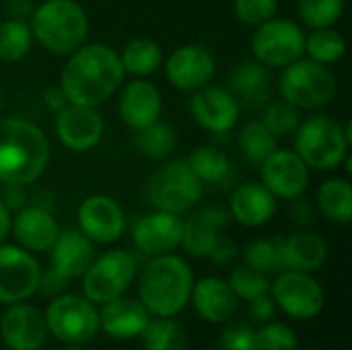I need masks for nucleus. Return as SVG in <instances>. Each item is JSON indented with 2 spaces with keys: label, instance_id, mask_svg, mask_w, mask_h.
Returning a JSON list of instances; mask_svg holds the SVG:
<instances>
[{
  "label": "nucleus",
  "instance_id": "obj_1",
  "mask_svg": "<svg viewBox=\"0 0 352 350\" xmlns=\"http://www.w3.org/2000/svg\"><path fill=\"white\" fill-rule=\"evenodd\" d=\"M124 76L120 54L113 47L105 43H82L68 56L60 87L68 103L97 107L120 91Z\"/></svg>",
  "mask_w": 352,
  "mask_h": 350
},
{
  "label": "nucleus",
  "instance_id": "obj_2",
  "mask_svg": "<svg viewBox=\"0 0 352 350\" xmlns=\"http://www.w3.org/2000/svg\"><path fill=\"white\" fill-rule=\"evenodd\" d=\"M50 163V140L23 118L0 120V184L23 188L37 182Z\"/></svg>",
  "mask_w": 352,
  "mask_h": 350
},
{
  "label": "nucleus",
  "instance_id": "obj_3",
  "mask_svg": "<svg viewBox=\"0 0 352 350\" xmlns=\"http://www.w3.org/2000/svg\"><path fill=\"white\" fill-rule=\"evenodd\" d=\"M194 274L188 262L175 254L155 256L146 262L138 278V301L151 318H175L192 295Z\"/></svg>",
  "mask_w": 352,
  "mask_h": 350
},
{
  "label": "nucleus",
  "instance_id": "obj_4",
  "mask_svg": "<svg viewBox=\"0 0 352 350\" xmlns=\"http://www.w3.org/2000/svg\"><path fill=\"white\" fill-rule=\"evenodd\" d=\"M31 33L47 52L70 56L89 33V19L76 0H45L31 12Z\"/></svg>",
  "mask_w": 352,
  "mask_h": 350
},
{
  "label": "nucleus",
  "instance_id": "obj_5",
  "mask_svg": "<svg viewBox=\"0 0 352 350\" xmlns=\"http://www.w3.org/2000/svg\"><path fill=\"white\" fill-rule=\"evenodd\" d=\"M351 142V122L342 126L328 116H314L295 130V153L316 171L340 167L349 155Z\"/></svg>",
  "mask_w": 352,
  "mask_h": 350
},
{
  "label": "nucleus",
  "instance_id": "obj_6",
  "mask_svg": "<svg viewBox=\"0 0 352 350\" xmlns=\"http://www.w3.org/2000/svg\"><path fill=\"white\" fill-rule=\"evenodd\" d=\"M43 318L47 334L62 344H87L99 334V309L85 295H56Z\"/></svg>",
  "mask_w": 352,
  "mask_h": 350
},
{
  "label": "nucleus",
  "instance_id": "obj_7",
  "mask_svg": "<svg viewBox=\"0 0 352 350\" xmlns=\"http://www.w3.org/2000/svg\"><path fill=\"white\" fill-rule=\"evenodd\" d=\"M278 91L283 99L299 109H318L334 99L336 78L328 66L309 58H299L285 66Z\"/></svg>",
  "mask_w": 352,
  "mask_h": 350
},
{
  "label": "nucleus",
  "instance_id": "obj_8",
  "mask_svg": "<svg viewBox=\"0 0 352 350\" xmlns=\"http://www.w3.org/2000/svg\"><path fill=\"white\" fill-rule=\"evenodd\" d=\"M202 196V182L192 173L186 161H169L146 184V202L155 210L186 215Z\"/></svg>",
  "mask_w": 352,
  "mask_h": 350
},
{
  "label": "nucleus",
  "instance_id": "obj_9",
  "mask_svg": "<svg viewBox=\"0 0 352 350\" xmlns=\"http://www.w3.org/2000/svg\"><path fill=\"white\" fill-rule=\"evenodd\" d=\"M80 278L82 295L91 303L103 305L126 295L136 278V258L126 250H109L101 256H95L93 264Z\"/></svg>",
  "mask_w": 352,
  "mask_h": 350
},
{
  "label": "nucleus",
  "instance_id": "obj_10",
  "mask_svg": "<svg viewBox=\"0 0 352 350\" xmlns=\"http://www.w3.org/2000/svg\"><path fill=\"white\" fill-rule=\"evenodd\" d=\"M252 52L266 68H285L305 54V33L301 25L287 19H270L256 27Z\"/></svg>",
  "mask_w": 352,
  "mask_h": 350
},
{
  "label": "nucleus",
  "instance_id": "obj_11",
  "mask_svg": "<svg viewBox=\"0 0 352 350\" xmlns=\"http://www.w3.org/2000/svg\"><path fill=\"white\" fill-rule=\"evenodd\" d=\"M270 297L276 309L293 320H314L320 316L326 303L324 287L309 272L283 270L276 281L270 283Z\"/></svg>",
  "mask_w": 352,
  "mask_h": 350
},
{
  "label": "nucleus",
  "instance_id": "obj_12",
  "mask_svg": "<svg viewBox=\"0 0 352 350\" xmlns=\"http://www.w3.org/2000/svg\"><path fill=\"white\" fill-rule=\"evenodd\" d=\"M39 262L21 245L0 243V303L12 305L37 293Z\"/></svg>",
  "mask_w": 352,
  "mask_h": 350
},
{
  "label": "nucleus",
  "instance_id": "obj_13",
  "mask_svg": "<svg viewBox=\"0 0 352 350\" xmlns=\"http://www.w3.org/2000/svg\"><path fill=\"white\" fill-rule=\"evenodd\" d=\"M264 188L280 200H295L303 196L309 186V167L295 151L276 149L260 165Z\"/></svg>",
  "mask_w": 352,
  "mask_h": 350
},
{
  "label": "nucleus",
  "instance_id": "obj_14",
  "mask_svg": "<svg viewBox=\"0 0 352 350\" xmlns=\"http://www.w3.org/2000/svg\"><path fill=\"white\" fill-rule=\"evenodd\" d=\"M0 336L8 350L41 349L47 338L43 311L27 301L6 305L0 316Z\"/></svg>",
  "mask_w": 352,
  "mask_h": 350
},
{
  "label": "nucleus",
  "instance_id": "obj_15",
  "mask_svg": "<svg viewBox=\"0 0 352 350\" xmlns=\"http://www.w3.org/2000/svg\"><path fill=\"white\" fill-rule=\"evenodd\" d=\"M103 118L95 107L66 103L56 116V134L60 142L76 153L97 146L103 138Z\"/></svg>",
  "mask_w": 352,
  "mask_h": 350
},
{
  "label": "nucleus",
  "instance_id": "obj_16",
  "mask_svg": "<svg viewBox=\"0 0 352 350\" xmlns=\"http://www.w3.org/2000/svg\"><path fill=\"white\" fill-rule=\"evenodd\" d=\"M78 229L91 241L113 243L126 229L124 210L113 198L105 194H93L78 206Z\"/></svg>",
  "mask_w": 352,
  "mask_h": 350
},
{
  "label": "nucleus",
  "instance_id": "obj_17",
  "mask_svg": "<svg viewBox=\"0 0 352 350\" xmlns=\"http://www.w3.org/2000/svg\"><path fill=\"white\" fill-rule=\"evenodd\" d=\"M184 219L179 215L155 210L144 215L132 229L134 248L144 256H163L182 245Z\"/></svg>",
  "mask_w": 352,
  "mask_h": 350
},
{
  "label": "nucleus",
  "instance_id": "obj_18",
  "mask_svg": "<svg viewBox=\"0 0 352 350\" xmlns=\"http://www.w3.org/2000/svg\"><path fill=\"white\" fill-rule=\"evenodd\" d=\"M214 56L204 45L188 43L177 47L169 56L165 64V74L175 89L196 91L210 83V78L214 76Z\"/></svg>",
  "mask_w": 352,
  "mask_h": 350
},
{
  "label": "nucleus",
  "instance_id": "obj_19",
  "mask_svg": "<svg viewBox=\"0 0 352 350\" xmlns=\"http://www.w3.org/2000/svg\"><path fill=\"white\" fill-rule=\"evenodd\" d=\"M227 91L235 99L239 109L264 107L272 97V74L258 60L237 64L227 78Z\"/></svg>",
  "mask_w": 352,
  "mask_h": 350
},
{
  "label": "nucleus",
  "instance_id": "obj_20",
  "mask_svg": "<svg viewBox=\"0 0 352 350\" xmlns=\"http://www.w3.org/2000/svg\"><path fill=\"white\" fill-rule=\"evenodd\" d=\"M190 111L202 128L223 134L229 132L239 116V107L231 93L223 87H200L194 91V97L190 101Z\"/></svg>",
  "mask_w": 352,
  "mask_h": 350
},
{
  "label": "nucleus",
  "instance_id": "obj_21",
  "mask_svg": "<svg viewBox=\"0 0 352 350\" xmlns=\"http://www.w3.org/2000/svg\"><path fill=\"white\" fill-rule=\"evenodd\" d=\"M10 231L23 250L31 254H41L50 252L56 243L60 235V225L50 210L41 206H25L19 208V212L14 215Z\"/></svg>",
  "mask_w": 352,
  "mask_h": 350
},
{
  "label": "nucleus",
  "instance_id": "obj_22",
  "mask_svg": "<svg viewBox=\"0 0 352 350\" xmlns=\"http://www.w3.org/2000/svg\"><path fill=\"white\" fill-rule=\"evenodd\" d=\"M148 322L151 314L144 309V305L128 295L111 299L99 309V330H103L113 340L138 338Z\"/></svg>",
  "mask_w": 352,
  "mask_h": 350
},
{
  "label": "nucleus",
  "instance_id": "obj_23",
  "mask_svg": "<svg viewBox=\"0 0 352 350\" xmlns=\"http://www.w3.org/2000/svg\"><path fill=\"white\" fill-rule=\"evenodd\" d=\"M95 245L80 229L60 231L50 250V266L68 281L80 278L95 260Z\"/></svg>",
  "mask_w": 352,
  "mask_h": 350
},
{
  "label": "nucleus",
  "instance_id": "obj_24",
  "mask_svg": "<svg viewBox=\"0 0 352 350\" xmlns=\"http://www.w3.org/2000/svg\"><path fill=\"white\" fill-rule=\"evenodd\" d=\"M231 215L225 208L219 206H204L196 210L188 221H184V233H182V248L192 258H204L210 254L214 241L223 233V229L229 225Z\"/></svg>",
  "mask_w": 352,
  "mask_h": 350
},
{
  "label": "nucleus",
  "instance_id": "obj_25",
  "mask_svg": "<svg viewBox=\"0 0 352 350\" xmlns=\"http://www.w3.org/2000/svg\"><path fill=\"white\" fill-rule=\"evenodd\" d=\"M278 260L280 272L283 270H297V272H316L328 260V245L324 237L301 231L289 237H278Z\"/></svg>",
  "mask_w": 352,
  "mask_h": 350
},
{
  "label": "nucleus",
  "instance_id": "obj_26",
  "mask_svg": "<svg viewBox=\"0 0 352 350\" xmlns=\"http://www.w3.org/2000/svg\"><path fill=\"white\" fill-rule=\"evenodd\" d=\"M190 301L196 314L208 324H225L237 311V297L227 281L217 276H206L192 287Z\"/></svg>",
  "mask_w": 352,
  "mask_h": 350
},
{
  "label": "nucleus",
  "instance_id": "obj_27",
  "mask_svg": "<svg viewBox=\"0 0 352 350\" xmlns=\"http://www.w3.org/2000/svg\"><path fill=\"white\" fill-rule=\"evenodd\" d=\"M163 109V99L159 89L148 80H134L122 89L118 111L126 126L140 130L159 120Z\"/></svg>",
  "mask_w": 352,
  "mask_h": 350
},
{
  "label": "nucleus",
  "instance_id": "obj_28",
  "mask_svg": "<svg viewBox=\"0 0 352 350\" xmlns=\"http://www.w3.org/2000/svg\"><path fill=\"white\" fill-rule=\"evenodd\" d=\"M276 212V198L258 182H245L235 188L229 200V215L245 227H262Z\"/></svg>",
  "mask_w": 352,
  "mask_h": 350
},
{
  "label": "nucleus",
  "instance_id": "obj_29",
  "mask_svg": "<svg viewBox=\"0 0 352 350\" xmlns=\"http://www.w3.org/2000/svg\"><path fill=\"white\" fill-rule=\"evenodd\" d=\"M318 206L322 215L338 225L352 221V186L344 177L328 179L318 190Z\"/></svg>",
  "mask_w": 352,
  "mask_h": 350
},
{
  "label": "nucleus",
  "instance_id": "obj_30",
  "mask_svg": "<svg viewBox=\"0 0 352 350\" xmlns=\"http://www.w3.org/2000/svg\"><path fill=\"white\" fill-rule=\"evenodd\" d=\"M124 72L132 74V76H148L153 74L163 60V52L161 45L155 43L148 37H136L132 41L126 43V47L120 54Z\"/></svg>",
  "mask_w": 352,
  "mask_h": 350
},
{
  "label": "nucleus",
  "instance_id": "obj_31",
  "mask_svg": "<svg viewBox=\"0 0 352 350\" xmlns=\"http://www.w3.org/2000/svg\"><path fill=\"white\" fill-rule=\"evenodd\" d=\"M188 167L192 169V173L204 184H221L227 179V175L231 173V161L229 157L217 149V146H198L192 151L190 159L186 161Z\"/></svg>",
  "mask_w": 352,
  "mask_h": 350
},
{
  "label": "nucleus",
  "instance_id": "obj_32",
  "mask_svg": "<svg viewBox=\"0 0 352 350\" xmlns=\"http://www.w3.org/2000/svg\"><path fill=\"white\" fill-rule=\"evenodd\" d=\"M140 336L144 350H188V334L173 318H151Z\"/></svg>",
  "mask_w": 352,
  "mask_h": 350
},
{
  "label": "nucleus",
  "instance_id": "obj_33",
  "mask_svg": "<svg viewBox=\"0 0 352 350\" xmlns=\"http://www.w3.org/2000/svg\"><path fill=\"white\" fill-rule=\"evenodd\" d=\"M305 54L309 60L320 62L324 66L334 64L346 54V39L340 31L326 27L314 29V33L305 35Z\"/></svg>",
  "mask_w": 352,
  "mask_h": 350
},
{
  "label": "nucleus",
  "instance_id": "obj_34",
  "mask_svg": "<svg viewBox=\"0 0 352 350\" xmlns=\"http://www.w3.org/2000/svg\"><path fill=\"white\" fill-rule=\"evenodd\" d=\"M239 146L248 163L262 165L264 159L278 149V138L264 126L262 120H254L241 128Z\"/></svg>",
  "mask_w": 352,
  "mask_h": 350
},
{
  "label": "nucleus",
  "instance_id": "obj_35",
  "mask_svg": "<svg viewBox=\"0 0 352 350\" xmlns=\"http://www.w3.org/2000/svg\"><path fill=\"white\" fill-rule=\"evenodd\" d=\"M33 45V33L29 23L21 19H6L0 23V60L19 62Z\"/></svg>",
  "mask_w": 352,
  "mask_h": 350
},
{
  "label": "nucleus",
  "instance_id": "obj_36",
  "mask_svg": "<svg viewBox=\"0 0 352 350\" xmlns=\"http://www.w3.org/2000/svg\"><path fill=\"white\" fill-rule=\"evenodd\" d=\"M134 142H136L138 151L144 157H148V159H165L175 151L177 136H175L171 126L157 120V122L136 130Z\"/></svg>",
  "mask_w": 352,
  "mask_h": 350
},
{
  "label": "nucleus",
  "instance_id": "obj_37",
  "mask_svg": "<svg viewBox=\"0 0 352 350\" xmlns=\"http://www.w3.org/2000/svg\"><path fill=\"white\" fill-rule=\"evenodd\" d=\"M262 122L276 138L289 136V134H295V130L301 124V109L295 107L293 103H289L287 99L268 101L264 105Z\"/></svg>",
  "mask_w": 352,
  "mask_h": 350
},
{
  "label": "nucleus",
  "instance_id": "obj_38",
  "mask_svg": "<svg viewBox=\"0 0 352 350\" xmlns=\"http://www.w3.org/2000/svg\"><path fill=\"white\" fill-rule=\"evenodd\" d=\"M346 0H299V19L311 29L332 27L344 12Z\"/></svg>",
  "mask_w": 352,
  "mask_h": 350
},
{
  "label": "nucleus",
  "instance_id": "obj_39",
  "mask_svg": "<svg viewBox=\"0 0 352 350\" xmlns=\"http://www.w3.org/2000/svg\"><path fill=\"white\" fill-rule=\"evenodd\" d=\"M227 283H229L231 291L235 293V297L243 299V301H252L256 297H262V295L270 293V278H268V274L256 272V270H252L248 266L235 268L229 274Z\"/></svg>",
  "mask_w": 352,
  "mask_h": 350
},
{
  "label": "nucleus",
  "instance_id": "obj_40",
  "mask_svg": "<svg viewBox=\"0 0 352 350\" xmlns=\"http://www.w3.org/2000/svg\"><path fill=\"white\" fill-rule=\"evenodd\" d=\"M243 262L248 268L270 274L280 272V260H278V243L276 239H256L252 241L243 252Z\"/></svg>",
  "mask_w": 352,
  "mask_h": 350
},
{
  "label": "nucleus",
  "instance_id": "obj_41",
  "mask_svg": "<svg viewBox=\"0 0 352 350\" xmlns=\"http://www.w3.org/2000/svg\"><path fill=\"white\" fill-rule=\"evenodd\" d=\"M258 334V349L260 350H299L297 332L280 322H266L262 324Z\"/></svg>",
  "mask_w": 352,
  "mask_h": 350
},
{
  "label": "nucleus",
  "instance_id": "obj_42",
  "mask_svg": "<svg viewBox=\"0 0 352 350\" xmlns=\"http://www.w3.org/2000/svg\"><path fill=\"white\" fill-rule=\"evenodd\" d=\"M278 0H235V17L250 27H260L262 23L274 19Z\"/></svg>",
  "mask_w": 352,
  "mask_h": 350
},
{
  "label": "nucleus",
  "instance_id": "obj_43",
  "mask_svg": "<svg viewBox=\"0 0 352 350\" xmlns=\"http://www.w3.org/2000/svg\"><path fill=\"white\" fill-rule=\"evenodd\" d=\"M223 350H260L258 349V334L248 324H233L225 328L221 336Z\"/></svg>",
  "mask_w": 352,
  "mask_h": 350
},
{
  "label": "nucleus",
  "instance_id": "obj_44",
  "mask_svg": "<svg viewBox=\"0 0 352 350\" xmlns=\"http://www.w3.org/2000/svg\"><path fill=\"white\" fill-rule=\"evenodd\" d=\"M68 278L62 276L60 272H56L52 266H47L45 270H41L39 274V283H37V291L41 295H47V297H56L60 293H64V289L68 287Z\"/></svg>",
  "mask_w": 352,
  "mask_h": 350
},
{
  "label": "nucleus",
  "instance_id": "obj_45",
  "mask_svg": "<svg viewBox=\"0 0 352 350\" xmlns=\"http://www.w3.org/2000/svg\"><path fill=\"white\" fill-rule=\"evenodd\" d=\"M250 307H248V318L252 322H258V324H266L270 322L274 316H276V303L274 299L268 295H262V297H256L252 301H248Z\"/></svg>",
  "mask_w": 352,
  "mask_h": 350
},
{
  "label": "nucleus",
  "instance_id": "obj_46",
  "mask_svg": "<svg viewBox=\"0 0 352 350\" xmlns=\"http://www.w3.org/2000/svg\"><path fill=\"white\" fill-rule=\"evenodd\" d=\"M235 256H237V245H235V241H233L231 237H227V235L221 233L219 239L214 241V245H212L208 258H210L217 266H225V264H231V262L235 260Z\"/></svg>",
  "mask_w": 352,
  "mask_h": 350
},
{
  "label": "nucleus",
  "instance_id": "obj_47",
  "mask_svg": "<svg viewBox=\"0 0 352 350\" xmlns=\"http://www.w3.org/2000/svg\"><path fill=\"white\" fill-rule=\"evenodd\" d=\"M33 4L31 0H4V10L8 12V19H29L33 12Z\"/></svg>",
  "mask_w": 352,
  "mask_h": 350
},
{
  "label": "nucleus",
  "instance_id": "obj_48",
  "mask_svg": "<svg viewBox=\"0 0 352 350\" xmlns=\"http://www.w3.org/2000/svg\"><path fill=\"white\" fill-rule=\"evenodd\" d=\"M43 101H45V105L52 111H60L68 103V99H66V95H64V91H62L60 85L58 87H47L45 93H43Z\"/></svg>",
  "mask_w": 352,
  "mask_h": 350
},
{
  "label": "nucleus",
  "instance_id": "obj_49",
  "mask_svg": "<svg viewBox=\"0 0 352 350\" xmlns=\"http://www.w3.org/2000/svg\"><path fill=\"white\" fill-rule=\"evenodd\" d=\"M295 200H297V204L293 206V217H295V221L299 225H307L311 221V208H309V204L305 200H301V196L295 198Z\"/></svg>",
  "mask_w": 352,
  "mask_h": 350
},
{
  "label": "nucleus",
  "instance_id": "obj_50",
  "mask_svg": "<svg viewBox=\"0 0 352 350\" xmlns=\"http://www.w3.org/2000/svg\"><path fill=\"white\" fill-rule=\"evenodd\" d=\"M10 223H12L10 208L0 200V243L6 241V237H8V233H10Z\"/></svg>",
  "mask_w": 352,
  "mask_h": 350
},
{
  "label": "nucleus",
  "instance_id": "obj_51",
  "mask_svg": "<svg viewBox=\"0 0 352 350\" xmlns=\"http://www.w3.org/2000/svg\"><path fill=\"white\" fill-rule=\"evenodd\" d=\"M60 350H89L85 344H64Z\"/></svg>",
  "mask_w": 352,
  "mask_h": 350
},
{
  "label": "nucleus",
  "instance_id": "obj_52",
  "mask_svg": "<svg viewBox=\"0 0 352 350\" xmlns=\"http://www.w3.org/2000/svg\"><path fill=\"white\" fill-rule=\"evenodd\" d=\"M2 101H4V97H2V89H0V109H2Z\"/></svg>",
  "mask_w": 352,
  "mask_h": 350
},
{
  "label": "nucleus",
  "instance_id": "obj_53",
  "mask_svg": "<svg viewBox=\"0 0 352 350\" xmlns=\"http://www.w3.org/2000/svg\"><path fill=\"white\" fill-rule=\"evenodd\" d=\"M37 350H43V349H37Z\"/></svg>",
  "mask_w": 352,
  "mask_h": 350
}]
</instances>
